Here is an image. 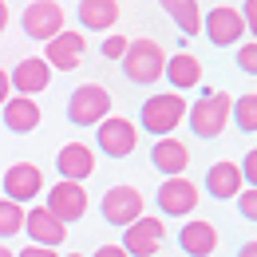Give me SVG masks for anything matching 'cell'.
I'll use <instances>...</instances> for the list:
<instances>
[{
	"label": "cell",
	"mask_w": 257,
	"mask_h": 257,
	"mask_svg": "<svg viewBox=\"0 0 257 257\" xmlns=\"http://www.w3.org/2000/svg\"><path fill=\"white\" fill-rule=\"evenodd\" d=\"M202 32H206V40H210L214 48H233V44H241V36H245V20H241L237 8L218 4L214 12L202 16Z\"/></svg>",
	"instance_id": "obj_9"
},
{
	"label": "cell",
	"mask_w": 257,
	"mask_h": 257,
	"mask_svg": "<svg viewBox=\"0 0 257 257\" xmlns=\"http://www.w3.org/2000/svg\"><path fill=\"white\" fill-rule=\"evenodd\" d=\"M186 119V99L178 95V91H162V95H151L143 103V115H139V123L143 131H151V135H174V127Z\"/></svg>",
	"instance_id": "obj_2"
},
{
	"label": "cell",
	"mask_w": 257,
	"mask_h": 257,
	"mask_svg": "<svg viewBox=\"0 0 257 257\" xmlns=\"http://www.w3.org/2000/svg\"><path fill=\"white\" fill-rule=\"evenodd\" d=\"M56 170H60L64 182H83V178H91V174H95V155H91V147H83V143H67V147H60Z\"/></svg>",
	"instance_id": "obj_16"
},
{
	"label": "cell",
	"mask_w": 257,
	"mask_h": 257,
	"mask_svg": "<svg viewBox=\"0 0 257 257\" xmlns=\"http://www.w3.org/2000/svg\"><path fill=\"white\" fill-rule=\"evenodd\" d=\"M178 245H182L186 257H210L214 249H218V229H214L210 222H202V218H194V222L182 225Z\"/></svg>",
	"instance_id": "obj_20"
},
{
	"label": "cell",
	"mask_w": 257,
	"mask_h": 257,
	"mask_svg": "<svg viewBox=\"0 0 257 257\" xmlns=\"http://www.w3.org/2000/svg\"><path fill=\"white\" fill-rule=\"evenodd\" d=\"M123 71H127L131 83H155L166 71V52L155 40H131L127 56H123Z\"/></svg>",
	"instance_id": "obj_4"
},
{
	"label": "cell",
	"mask_w": 257,
	"mask_h": 257,
	"mask_svg": "<svg viewBox=\"0 0 257 257\" xmlns=\"http://www.w3.org/2000/svg\"><path fill=\"white\" fill-rule=\"evenodd\" d=\"M91 257H127V249H123V245H99Z\"/></svg>",
	"instance_id": "obj_33"
},
{
	"label": "cell",
	"mask_w": 257,
	"mask_h": 257,
	"mask_svg": "<svg viewBox=\"0 0 257 257\" xmlns=\"http://www.w3.org/2000/svg\"><path fill=\"white\" fill-rule=\"evenodd\" d=\"M162 8L170 12V20L182 28L186 36H198L202 32V12H198V0H159Z\"/></svg>",
	"instance_id": "obj_23"
},
{
	"label": "cell",
	"mask_w": 257,
	"mask_h": 257,
	"mask_svg": "<svg viewBox=\"0 0 257 257\" xmlns=\"http://www.w3.org/2000/svg\"><path fill=\"white\" fill-rule=\"evenodd\" d=\"M83 36L79 32H60V36H52L48 44H44V64L52 67V71H75L79 67V60H83Z\"/></svg>",
	"instance_id": "obj_14"
},
{
	"label": "cell",
	"mask_w": 257,
	"mask_h": 257,
	"mask_svg": "<svg viewBox=\"0 0 257 257\" xmlns=\"http://www.w3.org/2000/svg\"><path fill=\"white\" fill-rule=\"evenodd\" d=\"M24 229V206L0 198V237H16Z\"/></svg>",
	"instance_id": "obj_25"
},
{
	"label": "cell",
	"mask_w": 257,
	"mask_h": 257,
	"mask_svg": "<svg viewBox=\"0 0 257 257\" xmlns=\"http://www.w3.org/2000/svg\"><path fill=\"white\" fill-rule=\"evenodd\" d=\"M241 178H245L249 186H257V147L245 155V159H241Z\"/></svg>",
	"instance_id": "obj_29"
},
{
	"label": "cell",
	"mask_w": 257,
	"mask_h": 257,
	"mask_svg": "<svg viewBox=\"0 0 257 257\" xmlns=\"http://www.w3.org/2000/svg\"><path fill=\"white\" fill-rule=\"evenodd\" d=\"M237 257H257V241H245V245L237 249Z\"/></svg>",
	"instance_id": "obj_34"
},
{
	"label": "cell",
	"mask_w": 257,
	"mask_h": 257,
	"mask_svg": "<svg viewBox=\"0 0 257 257\" xmlns=\"http://www.w3.org/2000/svg\"><path fill=\"white\" fill-rule=\"evenodd\" d=\"M24 229H28V241L32 245H44V249H60L67 237V225L56 218V214H48V206H32V210H24Z\"/></svg>",
	"instance_id": "obj_11"
},
{
	"label": "cell",
	"mask_w": 257,
	"mask_h": 257,
	"mask_svg": "<svg viewBox=\"0 0 257 257\" xmlns=\"http://www.w3.org/2000/svg\"><path fill=\"white\" fill-rule=\"evenodd\" d=\"M229 119L237 123V131H257V91L253 95H237L233 99V107H229Z\"/></svg>",
	"instance_id": "obj_24"
},
{
	"label": "cell",
	"mask_w": 257,
	"mask_h": 257,
	"mask_svg": "<svg viewBox=\"0 0 257 257\" xmlns=\"http://www.w3.org/2000/svg\"><path fill=\"white\" fill-rule=\"evenodd\" d=\"M194 206H198V186H194L186 174L166 178L159 186V210L166 218H186V214H194Z\"/></svg>",
	"instance_id": "obj_12"
},
{
	"label": "cell",
	"mask_w": 257,
	"mask_h": 257,
	"mask_svg": "<svg viewBox=\"0 0 257 257\" xmlns=\"http://www.w3.org/2000/svg\"><path fill=\"white\" fill-rule=\"evenodd\" d=\"M229 107H233V95L206 91V95L190 107V131L198 139H222V131L229 127Z\"/></svg>",
	"instance_id": "obj_1"
},
{
	"label": "cell",
	"mask_w": 257,
	"mask_h": 257,
	"mask_svg": "<svg viewBox=\"0 0 257 257\" xmlns=\"http://www.w3.org/2000/svg\"><path fill=\"white\" fill-rule=\"evenodd\" d=\"M95 131H99L95 135L99 151L111 155V159H127V155H135V147H139V127L131 119H123V115H107Z\"/></svg>",
	"instance_id": "obj_7"
},
{
	"label": "cell",
	"mask_w": 257,
	"mask_h": 257,
	"mask_svg": "<svg viewBox=\"0 0 257 257\" xmlns=\"http://www.w3.org/2000/svg\"><path fill=\"white\" fill-rule=\"evenodd\" d=\"M8 79H12V91H16V95L36 99L52 83V67L44 64V56H28V60H20V64L8 71Z\"/></svg>",
	"instance_id": "obj_15"
},
{
	"label": "cell",
	"mask_w": 257,
	"mask_h": 257,
	"mask_svg": "<svg viewBox=\"0 0 257 257\" xmlns=\"http://www.w3.org/2000/svg\"><path fill=\"white\" fill-rule=\"evenodd\" d=\"M48 214H56L64 225H71V222H79L83 214H87V190H83V182H56L52 190H48Z\"/></svg>",
	"instance_id": "obj_10"
},
{
	"label": "cell",
	"mask_w": 257,
	"mask_h": 257,
	"mask_svg": "<svg viewBox=\"0 0 257 257\" xmlns=\"http://www.w3.org/2000/svg\"><path fill=\"white\" fill-rule=\"evenodd\" d=\"M16 257H60V253H56V249H44V245H32V241H28V249H20Z\"/></svg>",
	"instance_id": "obj_31"
},
{
	"label": "cell",
	"mask_w": 257,
	"mask_h": 257,
	"mask_svg": "<svg viewBox=\"0 0 257 257\" xmlns=\"http://www.w3.org/2000/svg\"><path fill=\"white\" fill-rule=\"evenodd\" d=\"M8 99H12V79H8V71L0 67V107H4Z\"/></svg>",
	"instance_id": "obj_32"
},
{
	"label": "cell",
	"mask_w": 257,
	"mask_h": 257,
	"mask_svg": "<svg viewBox=\"0 0 257 257\" xmlns=\"http://www.w3.org/2000/svg\"><path fill=\"white\" fill-rule=\"evenodd\" d=\"M0 115H4V127L12 131V135H32L40 127V103L28 99V95H12L0 107Z\"/></svg>",
	"instance_id": "obj_18"
},
{
	"label": "cell",
	"mask_w": 257,
	"mask_h": 257,
	"mask_svg": "<svg viewBox=\"0 0 257 257\" xmlns=\"http://www.w3.org/2000/svg\"><path fill=\"white\" fill-rule=\"evenodd\" d=\"M111 115V91L103 83H83L67 95V119L75 127H99Z\"/></svg>",
	"instance_id": "obj_3"
},
{
	"label": "cell",
	"mask_w": 257,
	"mask_h": 257,
	"mask_svg": "<svg viewBox=\"0 0 257 257\" xmlns=\"http://www.w3.org/2000/svg\"><path fill=\"white\" fill-rule=\"evenodd\" d=\"M241 20H245V32H253V40H257V0H245Z\"/></svg>",
	"instance_id": "obj_30"
},
{
	"label": "cell",
	"mask_w": 257,
	"mask_h": 257,
	"mask_svg": "<svg viewBox=\"0 0 257 257\" xmlns=\"http://www.w3.org/2000/svg\"><path fill=\"white\" fill-rule=\"evenodd\" d=\"M8 28V8H4V0H0V32Z\"/></svg>",
	"instance_id": "obj_35"
},
{
	"label": "cell",
	"mask_w": 257,
	"mask_h": 257,
	"mask_svg": "<svg viewBox=\"0 0 257 257\" xmlns=\"http://www.w3.org/2000/svg\"><path fill=\"white\" fill-rule=\"evenodd\" d=\"M127 36H119V32H111L107 36V40H103V44H99V52H103V60H123V56H127Z\"/></svg>",
	"instance_id": "obj_26"
},
{
	"label": "cell",
	"mask_w": 257,
	"mask_h": 257,
	"mask_svg": "<svg viewBox=\"0 0 257 257\" xmlns=\"http://www.w3.org/2000/svg\"><path fill=\"white\" fill-rule=\"evenodd\" d=\"M67 257H83V253H67Z\"/></svg>",
	"instance_id": "obj_37"
},
{
	"label": "cell",
	"mask_w": 257,
	"mask_h": 257,
	"mask_svg": "<svg viewBox=\"0 0 257 257\" xmlns=\"http://www.w3.org/2000/svg\"><path fill=\"white\" fill-rule=\"evenodd\" d=\"M151 162H155V170H162L166 178H178V174H186V166H190V147L182 143V139H159L155 143V151H151Z\"/></svg>",
	"instance_id": "obj_17"
},
{
	"label": "cell",
	"mask_w": 257,
	"mask_h": 257,
	"mask_svg": "<svg viewBox=\"0 0 257 257\" xmlns=\"http://www.w3.org/2000/svg\"><path fill=\"white\" fill-rule=\"evenodd\" d=\"M162 222L159 218H139V222H131L127 229H123V249H127V257H155L162 245Z\"/></svg>",
	"instance_id": "obj_13"
},
{
	"label": "cell",
	"mask_w": 257,
	"mask_h": 257,
	"mask_svg": "<svg viewBox=\"0 0 257 257\" xmlns=\"http://www.w3.org/2000/svg\"><path fill=\"white\" fill-rule=\"evenodd\" d=\"M119 20V0H79V24L87 32H111Z\"/></svg>",
	"instance_id": "obj_22"
},
{
	"label": "cell",
	"mask_w": 257,
	"mask_h": 257,
	"mask_svg": "<svg viewBox=\"0 0 257 257\" xmlns=\"http://www.w3.org/2000/svg\"><path fill=\"white\" fill-rule=\"evenodd\" d=\"M0 257H16V253H12V249H8V245H0Z\"/></svg>",
	"instance_id": "obj_36"
},
{
	"label": "cell",
	"mask_w": 257,
	"mask_h": 257,
	"mask_svg": "<svg viewBox=\"0 0 257 257\" xmlns=\"http://www.w3.org/2000/svg\"><path fill=\"white\" fill-rule=\"evenodd\" d=\"M24 36L28 40H40V44H48L52 36L64 32V8H60V0H32L28 8H24Z\"/></svg>",
	"instance_id": "obj_5"
},
{
	"label": "cell",
	"mask_w": 257,
	"mask_h": 257,
	"mask_svg": "<svg viewBox=\"0 0 257 257\" xmlns=\"http://www.w3.org/2000/svg\"><path fill=\"white\" fill-rule=\"evenodd\" d=\"M237 210H241L245 222H257V186H249V190L237 194Z\"/></svg>",
	"instance_id": "obj_27"
},
{
	"label": "cell",
	"mask_w": 257,
	"mask_h": 257,
	"mask_svg": "<svg viewBox=\"0 0 257 257\" xmlns=\"http://www.w3.org/2000/svg\"><path fill=\"white\" fill-rule=\"evenodd\" d=\"M99 210H103V222H107V225L127 229L131 222L143 218V194L135 190V186H111V190L103 194Z\"/></svg>",
	"instance_id": "obj_8"
},
{
	"label": "cell",
	"mask_w": 257,
	"mask_h": 257,
	"mask_svg": "<svg viewBox=\"0 0 257 257\" xmlns=\"http://www.w3.org/2000/svg\"><path fill=\"white\" fill-rule=\"evenodd\" d=\"M162 79H170V87L182 95V91H190L202 83V60L190 56V52H178V56H166V71H162Z\"/></svg>",
	"instance_id": "obj_19"
},
{
	"label": "cell",
	"mask_w": 257,
	"mask_h": 257,
	"mask_svg": "<svg viewBox=\"0 0 257 257\" xmlns=\"http://www.w3.org/2000/svg\"><path fill=\"white\" fill-rule=\"evenodd\" d=\"M237 67L245 75H257V44H237Z\"/></svg>",
	"instance_id": "obj_28"
},
{
	"label": "cell",
	"mask_w": 257,
	"mask_h": 257,
	"mask_svg": "<svg viewBox=\"0 0 257 257\" xmlns=\"http://www.w3.org/2000/svg\"><path fill=\"white\" fill-rule=\"evenodd\" d=\"M206 190L214 198H237L245 190V178H241V166L237 162H214L206 170Z\"/></svg>",
	"instance_id": "obj_21"
},
{
	"label": "cell",
	"mask_w": 257,
	"mask_h": 257,
	"mask_svg": "<svg viewBox=\"0 0 257 257\" xmlns=\"http://www.w3.org/2000/svg\"><path fill=\"white\" fill-rule=\"evenodd\" d=\"M0 186H4V198H8V202H16V206L36 202V198L44 194V170H40L36 162H16V166H8V170H4Z\"/></svg>",
	"instance_id": "obj_6"
}]
</instances>
